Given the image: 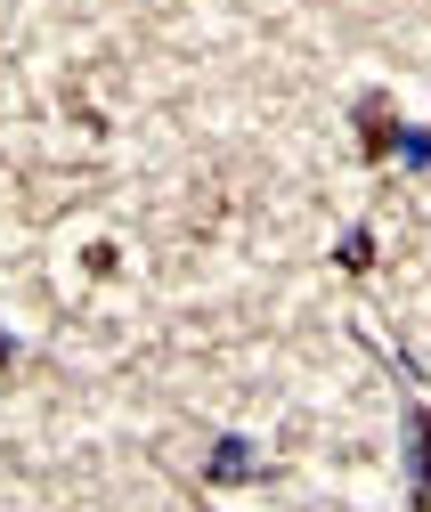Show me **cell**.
Listing matches in <instances>:
<instances>
[{
  "mask_svg": "<svg viewBox=\"0 0 431 512\" xmlns=\"http://www.w3.org/2000/svg\"><path fill=\"white\" fill-rule=\"evenodd\" d=\"M0 366H17V334L9 326H0Z\"/></svg>",
  "mask_w": 431,
  "mask_h": 512,
  "instance_id": "8992f818",
  "label": "cell"
},
{
  "mask_svg": "<svg viewBox=\"0 0 431 512\" xmlns=\"http://www.w3.org/2000/svg\"><path fill=\"white\" fill-rule=\"evenodd\" d=\"M350 122H358V147L375 155V163H391V155H399V131H407V122L391 114V98H383V90H366V98L350 106Z\"/></svg>",
  "mask_w": 431,
  "mask_h": 512,
  "instance_id": "6da1fadb",
  "label": "cell"
},
{
  "mask_svg": "<svg viewBox=\"0 0 431 512\" xmlns=\"http://www.w3.org/2000/svg\"><path fill=\"white\" fill-rule=\"evenodd\" d=\"M399 163L407 171H431V122H407V131H399Z\"/></svg>",
  "mask_w": 431,
  "mask_h": 512,
  "instance_id": "5b68a950",
  "label": "cell"
},
{
  "mask_svg": "<svg viewBox=\"0 0 431 512\" xmlns=\"http://www.w3.org/2000/svg\"><path fill=\"white\" fill-rule=\"evenodd\" d=\"M204 480H269V464H261V447L244 431H220L212 456H204Z\"/></svg>",
  "mask_w": 431,
  "mask_h": 512,
  "instance_id": "7a4b0ae2",
  "label": "cell"
},
{
  "mask_svg": "<svg viewBox=\"0 0 431 512\" xmlns=\"http://www.w3.org/2000/svg\"><path fill=\"white\" fill-rule=\"evenodd\" d=\"M334 269H350V277H366V269H375V228H350V236L334 244Z\"/></svg>",
  "mask_w": 431,
  "mask_h": 512,
  "instance_id": "277c9868",
  "label": "cell"
},
{
  "mask_svg": "<svg viewBox=\"0 0 431 512\" xmlns=\"http://www.w3.org/2000/svg\"><path fill=\"white\" fill-rule=\"evenodd\" d=\"M399 431H407V488H415V504L431 512V407H415V399H407Z\"/></svg>",
  "mask_w": 431,
  "mask_h": 512,
  "instance_id": "3957f363",
  "label": "cell"
}]
</instances>
